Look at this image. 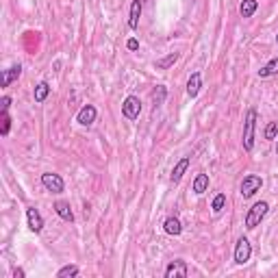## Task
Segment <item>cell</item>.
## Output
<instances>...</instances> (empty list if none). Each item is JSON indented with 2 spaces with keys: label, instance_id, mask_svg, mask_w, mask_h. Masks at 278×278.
<instances>
[{
  "label": "cell",
  "instance_id": "1",
  "mask_svg": "<svg viewBox=\"0 0 278 278\" xmlns=\"http://www.w3.org/2000/svg\"><path fill=\"white\" fill-rule=\"evenodd\" d=\"M268 211H270V204L268 202H254L250 209H248V213H246V228L248 230H254L261 224V220L265 215H268Z\"/></svg>",
  "mask_w": 278,
  "mask_h": 278
},
{
  "label": "cell",
  "instance_id": "2",
  "mask_svg": "<svg viewBox=\"0 0 278 278\" xmlns=\"http://www.w3.org/2000/svg\"><path fill=\"white\" fill-rule=\"evenodd\" d=\"M254 128H257V109H250L244 122V139H241L246 152H252L254 148Z\"/></svg>",
  "mask_w": 278,
  "mask_h": 278
},
{
  "label": "cell",
  "instance_id": "3",
  "mask_svg": "<svg viewBox=\"0 0 278 278\" xmlns=\"http://www.w3.org/2000/svg\"><path fill=\"white\" fill-rule=\"evenodd\" d=\"M261 187H263V179H261V176L248 174V176H244V181H241V185H239V193L244 198H252Z\"/></svg>",
  "mask_w": 278,
  "mask_h": 278
},
{
  "label": "cell",
  "instance_id": "4",
  "mask_svg": "<svg viewBox=\"0 0 278 278\" xmlns=\"http://www.w3.org/2000/svg\"><path fill=\"white\" fill-rule=\"evenodd\" d=\"M41 185H44L48 191L52 193H63L66 191V183H63V179L55 172H46L41 174Z\"/></svg>",
  "mask_w": 278,
  "mask_h": 278
},
{
  "label": "cell",
  "instance_id": "5",
  "mask_svg": "<svg viewBox=\"0 0 278 278\" xmlns=\"http://www.w3.org/2000/svg\"><path fill=\"white\" fill-rule=\"evenodd\" d=\"M250 257H252L250 241H248V237H239L237 246H235V263H237V265H246L248 261H250Z\"/></svg>",
  "mask_w": 278,
  "mask_h": 278
},
{
  "label": "cell",
  "instance_id": "6",
  "mask_svg": "<svg viewBox=\"0 0 278 278\" xmlns=\"http://www.w3.org/2000/svg\"><path fill=\"white\" fill-rule=\"evenodd\" d=\"M139 113H141V100L137 96H128L122 102V115L126 120H137Z\"/></svg>",
  "mask_w": 278,
  "mask_h": 278
},
{
  "label": "cell",
  "instance_id": "7",
  "mask_svg": "<svg viewBox=\"0 0 278 278\" xmlns=\"http://www.w3.org/2000/svg\"><path fill=\"white\" fill-rule=\"evenodd\" d=\"M189 274V268L183 259H176L165 268V278H185Z\"/></svg>",
  "mask_w": 278,
  "mask_h": 278
},
{
  "label": "cell",
  "instance_id": "8",
  "mask_svg": "<svg viewBox=\"0 0 278 278\" xmlns=\"http://www.w3.org/2000/svg\"><path fill=\"white\" fill-rule=\"evenodd\" d=\"M96 117H98L96 106H93V104H85L79 111V115H76V122H79L81 126H92V124L96 122Z\"/></svg>",
  "mask_w": 278,
  "mask_h": 278
},
{
  "label": "cell",
  "instance_id": "9",
  "mask_svg": "<svg viewBox=\"0 0 278 278\" xmlns=\"http://www.w3.org/2000/svg\"><path fill=\"white\" fill-rule=\"evenodd\" d=\"M26 222L33 233H41V228H44V217H41V213L35 206H28L26 209Z\"/></svg>",
  "mask_w": 278,
  "mask_h": 278
},
{
  "label": "cell",
  "instance_id": "10",
  "mask_svg": "<svg viewBox=\"0 0 278 278\" xmlns=\"http://www.w3.org/2000/svg\"><path fill=\"white\" fill-rule=\"evenodd\" d=\"M20 74H22V66H20V63H15V66H11L9 70H4L2 76H0V87H9L13 81L20 79Z\"/></svg>",
  "mask_w": 278,
  "mask_h": 278
},
{
  "label": "cell",
  "instance_id": "11",
  "mask_svg": "<svg viewBox=\"0 0 278 278\" xmlns=\"http://www.w3.org/2000/svg\"><path fill=\"white\" fill-rule=\"evenodd\" d=\"M139 17H141V0H133L131 2V13H128V26H131V31H137Z\"/></svg>",
  "mask_w": 278,
  "mask_h": 278
},
{
  "label": "cell",
  "instance_id": "12",
  "mask_svg": "<svg viewBox=\"0 0 278 278\" xmlns=\"http://www.w3.org/2000/svg\"><path fill=\"white\" fill-rule=\"evenodd\" d=\"M200 87H202V76H200V72H193L191 76H189L187 81V93L189 98H196L200 93Z\"/></svg>",
  "mask_w": 278,
  "mask_h": 278
},
{
  "label": "cell",
  "instance_id": "13",
  "mask_svg": "<svg viewBox=\"0 0 278 278\" xmlns=\"http://www.w3.org/2000/svg\"><path fill=\"white\" fill-rule=\"evenodd\" d=\"M55 211H57V215L61 217V220L74 222V213H72V209H70V202H63V200H59V202H55Z\"/></svg>",
  "mask_w": 278,
  "mask_h": 278
},
{
  "label": "cell",
  "instance_id": "14",
  "mask_svg": "<svg viewBox=\"0 0 278 278\" xmlns=\"http://www.w3.org/2000/svg\"><path fill=\"white\" fill-rule=\"evenodd\" d=\"M189 161H191V159H189V157H183L181 161L174 165V170H172V183H174V185H176V183H179V181L183 179V174L187 172V168H189Z\"/></svg>",
  "mask_w": 278,
  "mask_h": 278
},
{
  "label": "cell",
  "instance_id": "15",
  "mask_svg": "<svg viewBox=\"0 0 278 278\" xmlns=\"http://www.w3.org/2000/svg\"><path fill=\"white\" fill-rule=\"evenodd\" d=\"M191 189H193V193H198V196H202V193L209 189V174H202L200 172L196 179H193V185H191Z\"/></svg>",
  "mask_w": 278,
  "mask_h": 278
},
{
  "label": "cell",
  "instance_id": "16",
  "mask_svg": "<svg viewBox=\"0 0 278 278\" xmlns=\"http://www.w3.org/2000/svg\"><path fill=\"white\" fill-rule=\"evenodd\" d=\"M276 74H278V57L268 61L261 70H259V76H261V79H272V76H276Z\"/></svg>",
  "mask_w": 278,
  "mask_h": 278
},
{
  "label": "cell",
  "instance_id": "17",
  "mask_svg": "<svg viewBox=\"0 0 278 278\" xmlns=\"http://www.w3.org/2000/svg\"><path fill=\"white\" fill-rule=\"evenodd\" d=\"M163 228H165V233L168 235H181L183 233V226H181V220L179 217H168V220L163 222Z\"/></svg>",
  "mask_w": 278,
  "mask_h": 278
},
{
  "label": "cell",
  "instance_id": "18",
  "mask_svg": "<svg viewBox=\"0 0 278 278\" xmlns=\"http://www.w3.org/2000/svg\"><path fill=\"white\" fill-rule=\"evenodd\" d=\"M257 9H259V2H257V0H241V4H239V13H241V17H252Z\"/></svg>",
  "mask_w": 278,
  "mask_h": 278
},
{
  "label": "cell",
  "instance_id": "19",
  "mask_svg": "<svg viewBox=\"0 0 278 278\" xmlns=\"http://www.w3.org/2000/svg\"><path fill=\"white\" fill-rule=\"evenodd\" d=\"M48 93H50V85H48V83H39V85L35 87V92H33L35 102H44V100L48 98Z\"/></svg>",
  "mask_w": 278,
  "mask_h": 278
},
{
  "label": "cell",
  "instance_id": "20",
  "mask_svg": "<svg viewBox=\"0 0 278 278\" xmlns=\"http://www.w3.org/2000/svg\"><path fill=\"white\" fill-rule=\"evenodd\" d=\"M176 61H179V55H176V52H170V55L165 57V59L157 61V68H159V70H168V68H172Z\"/></svg>",
  "mask_w": 278,
  "mask_h": 278
},
{
  "label": "cell",
  "instance_id": "21",
  "mask_svg": "<svg viewBox=\"0 0 278 278\" xmlns=\"http://www.w3.org/2000/svg\"><path fill=\"white\" fill-rule=\"evenodd\" d=\"M72 278V276H79V265H66L57 272V278Z\"/></svg>",
  "mask_w": 278,
  "mask_h": 278
},
{
  "label": "cell",
  "instance_id": "22",
  "mask_svg": "<svg viewBox=\"0 0 278 278\" xmlns=\"http://www.w3.org/2000/svg\"><path fill=\"white\" fill-rule=\"evenodd\" d=\"M224 206H226V193H217V196L213 198V204H211L213 213H222Z\"/></svg>",
  "mask_w": 278,
  "mask_h": 278
},
{
  "label": "cell",
  "instance_id": "23",
  "mask_svg": "<svg viewBox=\"0 0 278 278\" xmlns=\"http://www.w3.org/2000/svg\"><path fill=\"white\" fill-rule=\"evenodd\" d=\"M9 128H11L9 111H2V128H0V135H2V137H7V135H9Z\"/></svg>",
  "mask_w": 278,
  "mask_h": 278
},
{
  "label": "cell",
  "instance_id": "24",
  "mask_svg": "<svg viewBox=\"0 0 278 278\" xmlns=\"http://www.w3.org/2000/svg\"><path fill=\"white\" fill-rule=\"evenodd\" d=\"M276 135H278V122H270L265 126V139H276Z\"/></svg>",
  "mask_w": 278,
  "mask_h": 278
},
{
  "label": "cell",
  "instance_id": "25",
  "mask_svg": "<svg viewBox=\"0 0 278 278\" xmlns=\"http://www.w3.org/2000/svg\"><path fill=\"white\" fill-rule=\"evenodd\" d=\"M165 96H168L165 87H163V85H159V87H157V92H155V106H161V104H163V100H165Z\"/></svg>",
  "mask_w": 278,
  "mask_h": 278
},
{
  "label": "cell",
  "instance_id": "26",
  "mask_svg": "<svg viewBox=\"0 0 278 278\" xmlns=\"http://www.w3.org/2000/svg\"><path fill=\"white\" fill-rule=\"evenodd\" d=\"M126 48H128V50H137V48H139V41L135 39V37H131V39L126 41Z\"/></svg>",
  "mask_w": 278,
  "mask_h": 278
},
{
  "label": "cell",
  "instance_id": "27",
  "mask_svg": "<svg viewBox=\"0 0 278 278\" xmlns=\"http://www.w3.org/2000/svg\"><path fill=\"white\" fill-rule=\"evenodd\" d=\"M0 104H2V111H9V106H11V98H9V96H4L2 100H0Z\"/></svg>",
  "mask_w": 278,
  "mask_h": 278
},
{
  "label": "cell",
  "instance_id": "28",
  "mask_svg": "<svg viewBox=\"0 0 278 278\" xmlns=\"http://www.w3.org/2000/svg\"><path fill=\"white\" fill-rule=\"evenodd\" d=\"M13 276H15V278H24V270H20V268L13 270Z\"/></svg>",
  "mask_w": 278,
  "mask_h": 278
},
{
  "label": "cell",
  "instance_id": "29",
  "mask_svg": "<svg viewBox=\"0 0 278 278\" xmlns=\"http://www.w3.org/2000/svg\"><path fill=\"white\" fill-rule=\"evenodd\" d=\"M276 155H278V146H276Z\"/></svg>",
  "mask_w": 278,
  "mask_h": 278
},
{
  "label": "cell",
  "instance_id": "30",
  "mask_svg": "<svg viewBox=\"0 0 278 278\" xmlns=\"http://www.w3.org/2000/svg\"><path fill=\"white\" fill-rule=\"evenodd\" d=\"M276 44H278V35H276Z\"/></svg>",
  "mask_w": 278,
  "mask_h": 278
}]
</instances>
